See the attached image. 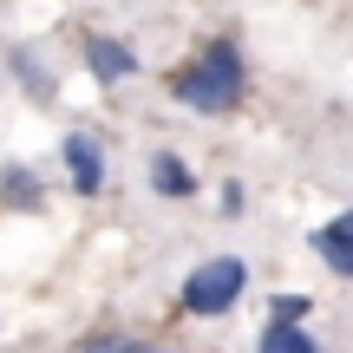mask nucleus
Listing matches in <instances>:
<instances>
[{
    "mask_svg": "<svg viewBox=\"0 0 353 353\" xmlns=\"http://www.w3.org/2000/svg\"><path fill=\"white\" fill-rule=\"evenodd\" d=\"M242 92H249V59H242L236 39H210L190 65L170 72V99L203 118H229L242 105Z\"/></svg>",
    "mask_w": 353,
    "mask_h": 353,
    "instance_id": "f257e3e1",
    "label": "nucleus"
},
{
    "mask_svg": "<svg viewBox=\"0 0 353 353\" xmlns=\"http://www.w3.org/2000/svg\"><path fill=\"white\" fill-rule=\"evenodd\" d=\"M242 288H249V262L242 255H210V262H196L183 275V307L196 321H223L242 301Z\"/></svg>",
    "mask_w": 353,
    "mask_h": 353,
    "instance_id": "f03ea898",
    "label": "nucleus"
},
{
    "mask_svg": "<svg viewBox=\"0 0 353 353\" xmlns=\"http://www.w3.org/2000/svg\"><path fill=\"white\" fill-rule=\"evenodd\" d=\"M59 164H65V176H72L79 196H99V190H105V144L92 138V131H65Z\"/></svg>",
    "mask_w": 353,
    "mask_h": 353,
    "instance_id": "7ed1b4c3",
    "label": "nucleus"
},
{
    "mask_svg": "<svg viewBox=\"0 0 353 353\" xmlns=\"http://www.w3.org/2000/svg\"><path fill=\"white\" fill-rule=\"evenodd\" d=\"M85 65H92V79H99V85H125L144 59L125 46V39H112V33H85Z\"/></svg>",
    "mask_w": 353,
    "mask_h": 353,
    "instance_id": "20e7f679",
    "label": "nucleus"
},
{
    "mask_svg": "<svg viewBox=\"0 0 353 353\" xmlns=\"http://www.w3.org/2000/svg\"><path fill=\"white\" fill-rule=\"evenodd\" d=\"M0 203H7L13 216H39V210H46V183H39L26 164H7V170H0Z\"/></svg>",
    "mask_w": 353,
    "mask_h": 353,
    "instance_id": "39448f33",
    "label": "nucleus"
},
{
    "mask_svg": "<svg viewBox=\"0 0 353 353\" xmlns=\"http://www.w3.org/2000/svg\"><path fill=\"white\" fill-rule=\"evenodd\" d=\"M314 255H321L341 281H353V229H347V216H334V223L314 229Z\"/></svg>",
    "mask_w": 353,
    "mask_h": 353,
    "instance_id": "423d86ee",
    "label": "nucleus"
},
{
    "mask_svg": "<svg viewBox=\"0 0 353 353\" xmlns=\"http://www.w3.org/2000/svg\"><path fill=\"white\" fill-rule=\"evenodd\" d=\"M151 190H157V196H170V203H183V196H196V170H190L176 151H157L151 157Z\"/></svg>",
    "mask_w": 353,
    "mask_h": 353,
    "instance_id": "0eeeda50",
    "label": "nucleus"
},
{
    "mask_svg": "<svg viewBox=\"0 0 353 353\" xmlns=\"http://www.w3.org/2000/svg\"><path fill=\"white\" fill-rule=\"evenodd\" d=\"M262 353H314V334H307L301 321L268 314V327H262Z\"/></svg>",
    "mask_w": 353,
    "mask_h": 353,
    "instance_id": "6e6552de",
    "label": "nucleus"
},
{
    "mask_svg": "<svg viewBox=\"0 0 353 353\" xmlns=\"http://www.w3.org/2000/svg\"><path fill=\"white\" fill-rule=\"evenodd\" d=\"M20 79H26L33 99H52V72H46V65H33V52H20Z\"/></svg>",
    "mask_w": 353,
    "mask_h": 353,
    "instance_id": "1a4fd4ad",
    "label": "nucleus"
},
{
    "mask_svg": "<svg viewBox=\"0 0 353 353\" xmlns=\"http://www.w3.org/2000/svg\"><path fill=\"white\" fill-rule=\"evenodd\" d=\"M268 314H281V321H307V314H314V301H307V294H275V301H268Z\"/></svg>",
    "mask_w": 353,
    "mask_h": 353,
    "instance_id": "9d476101",
    "label": "nucleus"
},
{
    "mask_svg": "<svg viewBox=\"0 0 353 353\" xmlns=\"http://www.w3.org/2000/svg\"><path fill=\"white\" fill-rule=\"evenodd\" d=\"M223 216H242V183H223Z\"/></svg>",
    "mask_w": 353,
    "mask_h": 353,
    "instance_id": "9b49d317",
    "label": "nucleus"
},
{
    "mask_svg": "<svg viewBox=\"0 0 353 353\" xmlns=\"http://www.w3.org/2000/svg\"><path fill=\"white\" fill-rule=\"evenodd\" d=\"M347 229H353V210H347Z\"/></svg>",
    "mask_w": 353,
    "mask_h": 353,
    "instance_id": "f8f14e48",
    "label": "nucleus"
}]
</instances>
